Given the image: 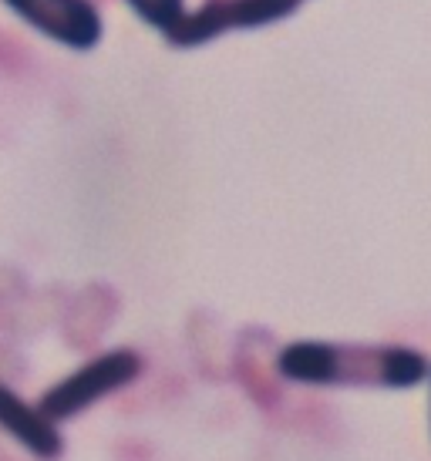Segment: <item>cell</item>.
Segmentation results:
<instances>
[{
  "instance_id": "obj_1",
  "label": "cell",
  "mask_w": 431,
  "mask_h": 461,
  "mask_svg": "<svg viewBox=\"0 0 431 461\" xmlns=\"http://www.w3.org/2000/svg\"><path fill=\"white\" fill-rule=\"evenodd\" d=\"M277 371L287 381L310 387H415L431 364L411 347L391 344H327L293 340L277 354Z\"/></svg>"
},
{
  "instance_id": "obj_4",
  "label": "cell",
  "mask_w": 431,
  "mask_h": 461,
  "mask_svg": "<svg viewBox=\"0 0 431 461\" xmlns=\"http://www.w3.org/2000/svg\"><path fill=\"white\" fill-rule=\"evenodd\" d=\"M7 7L75 51H88L102 41V14L91 0H7Z\"/></svg>"
},
{
  "instance_id": "obj_2",
  "label": "cell",
  "mask_w": 431,
  "mask_h": 461,
  "mask_svg": "<svg viewBox=\"0 0 431 461\" xmlns=\"http://www.w3.org/2000/svg\"><path fill=\"white\" fill-rule=\"evenodd\" d=\"M139 374H142V357L135 350H108L102 357L81 364L64 381H58L48 394L41 397L38 408L54 424L68 421V418H75L81 411H88L91 404H98L102 397L132 384Z\"/></svg>"
},
{
  "instance_id": "obj_5",
  "label": "cell",
  "mask_w": 431,
  "mask_h": 461,
  "mask_svg": "<svg viewBox=\"0 0 431 461\" xmlns=\"http://www.w3.org/2000/svg\"><path fill=\"white\" fill-rule=\"evenodd\" d=\"M0 428H4L14 441H21L34 458H41V461L61 458L64 438H61V431L54 428L51 418H44L41 408L27 404L24 397L14 394L11 387H4V384H0Z\"/></svg>"
},
{
  "instance_id": "obj_7",
  "label": "cell",
  "mask_w": 431,
  "mask_h": 461,
  "mask_svg": "<svg viewBox=\"0 0 431 461\" xmlns=\"http://www.w3.org/2000/svg\"><path fill=\"white\" fill-rule=\"evenodd\" d=\"M428 377H431V371H428Z\"/></svg>"
},
{
  "instance_id": "obj_6",
  "label": "cell",
  "mask_w": 431,
  "mask_h": 461,
  "mask_svg": "<svg viewBox=\"0 0 431 461\" xmlns=\"http://www.w3.org/2000/svg\"><path fill=\"white\" fill-rule=\"evenodd\" d=\"M128 7L139 14L145 24L169 34L186 14V0H128Z\"/></svg>"
},
{
  "instance_id": "obj_3",
  "label": "cell",
  "mask_w": 431,
  "mask_h": 461,
  "mask_svg": "<svg viewBox=\"0 0 431 461\" xmlns=\"http://www.w3.org/2000/svg\"><path fill=\"white\" fill-rule=\"evenodd\" d=\"M297 7H300V0H209L196 14H182V21L165 38L176 48H196L226 31L277 24L283 17L297 14Z\"/></svg>"
}]
</instances>
